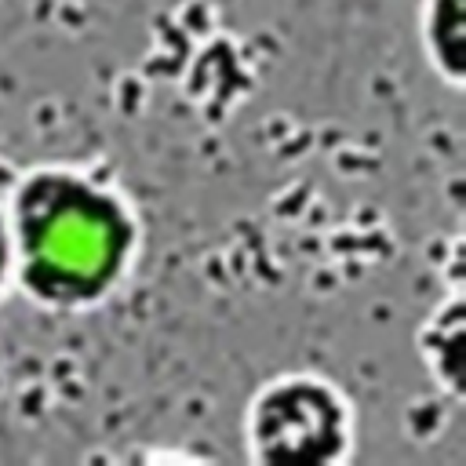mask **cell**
Segmentation results:
<instances>
[{
  "label": "cell",
  "mask_w": 466,
  "mask_h": 466,
  "mask_svg": "<svg viewBox=\"0 0 466 466\" xmlns=\"http://www.w3.org/2000/svg\"><path fill=\"white\" fill-rule=\"evenodd\" d=\"M11 277L51 309L102 302L135 255V218L102 182L51 167L22 178L11 215Z\"/></svg>",
  "instance_id": "6da1fadb"
},
{
  "label": "cell",
  "mask_w": 466,
  "mask_h": 466,
  "mask_svg": "<svg viewBox=\"0 0 466 466\" xmlns=\"http://www.w3.org/2000/svg\"><path fill=\"white\" fill-rule=\"evenodd\" d=\"M350 437V404L317 375H280L248 408V444L262 462H339Z\"/></svg>",
  "instance_id": "7a4b0ae2"
},
{
  "label": "cell",
  "mask_w": 466,
  "mask_h": 466,
  "mask_svg": "<svg viewBox=\"0 0 466 466\" xmlns=\"http://www.w3.org/2000/svg\"><path fill=\"white\" fill-rule=\"evenodd\" d=\"M11 277V237H7V218L0 215V291Z\"/></svg>",
  "instance_id": "3957f363"
}]
</instances>
